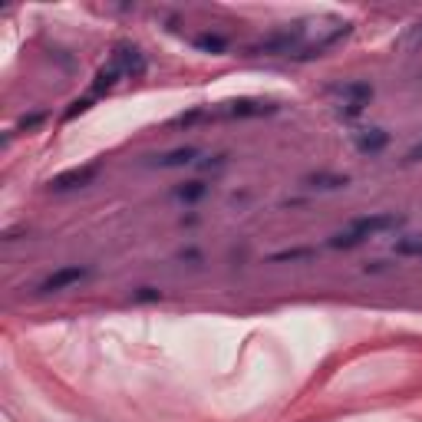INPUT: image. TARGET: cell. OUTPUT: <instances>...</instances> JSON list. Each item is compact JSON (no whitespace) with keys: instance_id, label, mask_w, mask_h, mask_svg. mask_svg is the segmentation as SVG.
Here are the masks:
<instances>
[{"instance_id":"1","label":"cell","mask_w":422,"mask_h":422,"mask_svg":"<svg viewBox=\"0 0 422 422\" xmlns=\"http://www.w3.org/2000/svg\"><path fill=\"white\" fill-rule=\"evenodd\" d=\"M304 24H294V26H284V30H274L271 37L258 40V43H251L248 53L251 56H294L300 47V40H304Z\"/></svg>"},{"instance_id":"2","label":"cell","mask_w":422,"mask_h":422,"mask_svg":"<svg viewBox=\"0 0 422 422\" xmlns=\"http://www.w3.org/2000/svg\"><path fill=\"white\" fill-rule=\"evenodd\" d=\"M403 224H406V214H396V211H373V214L353 218V221H350V231H357V235L366 241V237H376V235H383V231H396Z\"/></svg>"},{"instance_id":"3","label":"cell","mask_w":422,"mask_h":422,"mask_svg":"<svg viewBox=\"0 0 422 422\" xmlns=\"http://www.w3.org/2000/svg\"><path fill=\"white\" fill-rule=\"evenodd\" d=\"M89 267H79V264H70V267H56L53 274H47L37 284V294H60V290H70V287L83 284L89 277Z\"/></svg>"},{"instance_id":"4","label":"cell","mask_w":422,"mask_h":422,"mask_svg":"<svg viewBox=\"0 0 422 422\" xmlns=\"http://www.w3.org/2000/svg\"><path fill=\"white\" fill-rule=\"evenodd\" d=\"M271 112H277V102L244 96V100L224 102V109L218 116H224V119H258V116H271Z\"/></svg>"},{"instance_id":"5","label":"cell","mask_w":422,"mask_h":422,"mask_svg":"<svg viewBox=\"0 0 422 422\" xmlns=\"http://www.w3.org/2000/svg\"><path fill=\"white\" fill-rule=\"evenodd\" d=\"M330 96H336V106H370L373 100V86L363 79H350V83H336L330 86Z\"/></svg>"},{"instance_id":"6","label":"cell","mask_w":422,"mask_h":422,"mask_svg":"<svg viewBox=\"0 0 422 422\" xmlns=\"http://www.w3.org/2000/svg\"><path fill=\"white\" fill-rule=\"evenodd\" d=\"M112 60L123 66L125 79H139V76H146V70H149L146 53L139 50V47H132V43H119V47H116V53H112Z\"/></svg>"},{"instance_id":"7","label":"cell","mask_w":422,"mask_h":422,"mask_svg":"<svg viewBox=\"0 0 422 422\" xmlns=\"http://www.w3.org/2000/svg\"><path fill=\"white\" fill-rule=\"evenodd\" d=\"M96 165H83V169H70V172L56 175L50 178V192H73V188H86L93 185V178H96Z\"/></svg>"},{"instance_id":"8","label":"cell","mask_w":422,"mask_h":422,"mask_svg":"<svg viewBox=\"0 0 422 422\" xmlns=\"http://www.w3.org/2000/svg\"><path fill=\"white\" fill-rule=\"evenodd\" d=\"M353 146L360 155H380L389 146V132L386 129H357L353 132Z\"/></svg>"},{"instance_id":"9","label":"cell","mask_w":422,"mask_h":422,"mask_svg":"<svg viewBox=\"0 0 422 422\" xmlns=\"http://www.w3.org/2000/svg\"><path fill=\"white\" fill-rule=\"evenodd\" d=\"M300 185L307 192H340V188L350 185V175H340V172H317V175H307Z\"/></svg>"},{"instance_id":"10","label":"cell","mask_w":422,"mask_h":422,"mask_svg":"<svg viewBox=\"0 0 422 422\" xmlns=\"http://www.w3.org/2000/svg\"><path fill=\"white\" fill-rule=\"evenodd\" d=\"M195 159H198V149L195 146H185V149H172V152L155 155L152 165H159V169H182V165H192Z\"/></svg>"},{"instance_id":"11","label":"cell","mask_w":422,"mask_h":422,"mask_svg":"<svg viewBox=\"0 0 422 422\" xmlns=\"http://www.w3.org/2000/svg\"><path fill=\"white\" fill-rule=\"evenodd\" d=\"M119 79H125V73H123V66L116 60H109L106 66H102L100 73H96V79H93V96H102V93H109Z\"/></svg>"},{"instance_id":"12","label":"cell","mask_w":422,"mask_h":422,"mask_svg":"<svg viewBox=\"0 0 422 422\" xmlns=\"http://www.w3.org/2000/svg\"><path fill=\"white\" fill-rule=\"evenodd\" d=\"M211 192L208 182H201V178H195V182H185V185H175L172 188V198L182 201V205H195V201H201L205 195Z\"/></svg>"},{"instance_id":"13","label":"cell","mask_w":422,"mask_h":422,"mask_svg":"<svg viewBox=\"0 0 422 422\" xmlns=\"http://www.w3.org/2000/svg\"><path fill=\"white\" fill-rule=\"evenodd\" d=\"M317 258V248H284V251H274L267 264H287V261H311Z\"/></svg>"},{"instance_id":"14","label":"cell","mask_w":422,"mask_h":422,"mask_svg":"<svg viewBox=\"0 0 422 422\" xmlns=\"http://www.w3.org/2000/svg\"><path fill=\"white\" fill-rule=\"evenodd\" d=\"M195 47H198L201 53L221 56V53H228V40H224L221 33H198V37H195Z\"/></svg>"},{"instance_id":"15","label":"cell","mask_w":422,"mask_h":422,"mask_svg":"<svg viewBox=\"0 0 422 422\" xmlns=\"http://www.w3.org/2000/svg\"><path fill=\"white\" fill-rule=\"evenodd\" d=\"M396 258H422V237H399L393 244Z\"/></svg>"},{"instance_id":"16","label":"cell","mask_w":422,"mask_h":422,"mask_svg":"<svg viewBox=\"0 0 422 422\" xmlns=\"http://www.w3.org/2000/svg\"><path fill=\"white\" fill-rule=\"evenodd\" d=\"M357 244H363V237L357 235V231H350V228L327 237V248H357Z\"/></svg>"},{"instance_id":"17","label":"cell","mask_w":422,"mask_h":422,"mask_svg":"<svg viewBox=\"0 0 422 422\" xmlns=\"http://www.w3.org/2000/svg\"><path fill=\"white\" fill-rule=\"evenodd\" d=\"M162 297H165V294H162L159 287H136V290L129 294V300H132V304H159Z\"/></svg>"},{"instance_id":"18","label":"cell","mask_w":422,"mask_h":422,"mask_svg":"<svg viewBox=\"0 0 422 422\" xmlns=\"http://www.w3.org/2000/svg\"><path fill=\"white\" fill-rule=\"evenodd\" d=\"M93 100H96V96H86V100H76L73 106L66 109V119H73V116H79V112H86L89 106H93Z\"/></svg>"},{"instance_id":"19","label":"cell","mask_w":422,"mask_h":422,"mask_svg":"<svg viewBox=\"0 0 422 422\" xmlns=\"http://www.w3.org/2000/svg\"><path fill=\"white\" fill-rule=\"evenodd\" d=\"M201 116H205V109H192L188 116H178V119H175V125H195Z\"/></svg>"},{"instance_id":"20","label":"cell","mask_w":422,"mask_h":422,"mask_svg":"<svg viewBox=\"0 0 422 422\" xmlns=\"http://www.w3.org/2000/svg\"><path fill=\"white\" fill-rule=\"evenodd\" d=\"M40 123H43V112H37V116H24V119H20V129H37Z\"/></svg>"},{"instance_id":"21","label":"cell","mask_w":422,"mask_h":422,"mask_svg":"<svg viewBox=\"0 0 422 422\" xmlns=\"http://www.w3.org/2000/svg\"><path fill=\"white\" fill-rule=\"evenodd\" d=\"M178 258H182V261H188V264H192V267H198V264H201V254H198V251H192V248H188V251H182Z\"/></svg>"},{"instance_id":"22","label":"cell","mask_w":422,"mask_h":422,"mask_svg":"<svg viewBox=\"0 0 422 422\" xmlns=\"http://www.w3.org/2000/svg\"><path fill=\"white\" fill-rule=\"evenodd\" d=\"M406 162H409V165H412V162H422V142H419V146H412V149L406 152Z\"/></svg>"}]
</instances>
